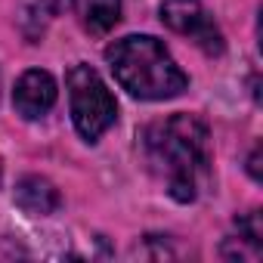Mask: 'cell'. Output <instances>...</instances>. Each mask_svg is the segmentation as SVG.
I'll return each instance as SVG.
<instances>
[{"label": "cell", "instance_id": "8992f818", "mask_svg": "<svg viewBox=\"0 0 263 263\" xmlns=\"http://www.w3.org/2000/svg\"><path fill=\"white\" fill-rule=\"evenodd\" d=\"M13 201L16 208H22L28 217H50L53 211H59L62 198H59V189L47 180V177H22L16 183V192H13Z\"/></svg>", "mask_w": 263, "mask_h": 263}, {"label": "cell", "instance_id": "6da1fadb", "mask_svg": "<svg viewBox=\"0 0 263 263\" xmlns=\"http://www.w3.org/2000/svg\"><path fill=\"white\" fill-rule=\"evenodd\" d=\"M143 155L174 201H195L211 174V137L198 115H171L143 130Z\"/></svg>", "mask_w": 263, "mask_h": 263}, {"label": "cell", "instance_id": "277c9868", "mask_svg": "<svg viewBox=\"0 0 263 263\" xmlns=\"http://www.w3.org/2000/svg\"><path fill=\"white\" fill-rule=\"evenodd\" d=\"M161 22L189 37L195 47H201L208 56H220L223 53V31L220 25L214 22V16L204 10L201 0H164L161 4Z\"/></svg>", "mask_w": 263, "mask_h": 263}, {"label": "cell", "instance_id": "5b68a950", "mask_svg": "<svg viewBox=\"0 0 263 263\" xmlns=\"http://www.w3.org/2000/svg\"><path fill=\"white\" fill-rule=\"evenodd\" d=\"M56 96H59V87H56L53 74L44 71V68H28V71H22V78L16 81L13 108H16V115H22L25 121H37V118H44V115L56 105Z\"/></svg>", "mask_w": 263, "mask_h": 263}, {"label": "cell", "instance_id": "ba28073f", "mask_svg": "<svg viewBox=\"0 0 263 263\" xmlns=\"http://www.w3.org/2000/svg\"><path fill=\"white\" fill-rule=\"evenodd\" d=\"M248 171H251V177L260 183V146L251 152V158H248Z\"/></svg>", "mask_w": 263, "mask_h": 263}, {"label": "cell", "instance_id": "7a4b0ae2", "mask_svg": "<svg viewBox=\"0 0 263 263\" xmlns=\"http://www.w3.org/2000/svg\"><path fill=\"white\" fill-rule=\"evenodd\" d=\"M105 62L115 81L137 99L161 102L189 87V74L177 65L171 50L152 34H127L105 47Z\"/></svg>", "mask_w": 263, "mask_h": 263}, {"label": "cell", "instance_id": "52a82bcc", "mask_svg": "<svg viewBox=\"0 0 263 263\" xmlns=\"http://www.w3.org/2000/svg\"><path fill=\"white\" fill-rule=\"evenodd\" d=\"M74 10L81 16V25L90 34L102 37L121 19V0H74Z\"/></svg>", "mask_w": 263, "mask_h": 263}, {"label": "cell", "instance_id": "3957f363", "mask_svg": "<svg viewBox=\"0 0 263 263\" xmlns=\"http://www.w3.org/2000/svg\"><path fill=\"white\" fill-rule=\"evenodd\" d=\"M65 87H68V105H71V121L78 127V134L87 143H96L118 118V102L111 90L105 87L99 71L84 62L68 68Z\"/></svg>", "mask_w": 263, "mask_h": 263}]
</instances>
